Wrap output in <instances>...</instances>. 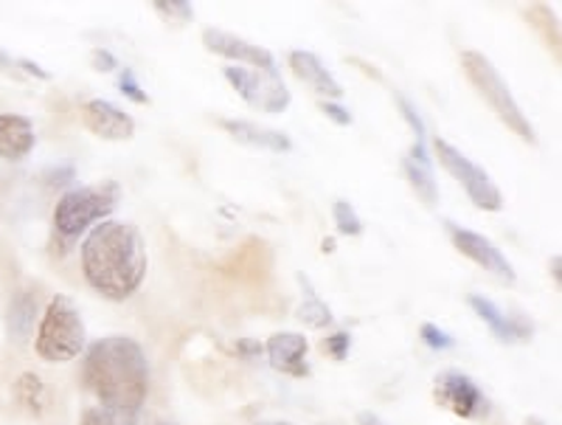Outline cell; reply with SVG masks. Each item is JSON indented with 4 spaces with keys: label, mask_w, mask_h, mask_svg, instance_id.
Segmentation results:
<instances>
[{
    "label": "cell",
    "mask_w": 562,
    "mask_h": 425,
    "mask_svg": "<svg viewBox=\"0 0 562 425\" xmlns=\"http://www.w3.org/2000/svg\"><path fill=\"white\" fill-rule=\"evenodd\" d=\"M82 122L104 142H130L135 136V119L104 99H90L82 104Z\"/></svg>",
    "instance_id": "cell-11"
},
{
    "label": "cell",
    "mask_w": 562,
    "mask_h": 425,
    "mask_svg": "<svg viewBox=\"0 0 562 425\" xmlns=\"http://www.w3.org/2000/svg\"><path fill=\"white\" fill-rule=\"evenodd\" d=\"M119 91H122L124 97L133 99V102H138V104H147V102H149L147 91H144V88H140L138 79H135V74H133V71H127V68H124L122 77H119Z\"/></svg>",
    "instance_id": "cell-25"
},
{
    "label": "cell",
    "mask_w": 562,
    "mask_h": 425,
    "mask_svg": "<svg viewBox=\"0 0 562 425\" xmlns=\"http://www.w3.org/2000/svg\"><path fill=\"white\" fill-rule=\"evenodd\" d=\"M119 203H122V187L115 181L70 189L57 200V209H54V239H59L63 248H70L82 234L104 223V217H110Z\"/></svg>",
    "instance_id": "cell-3"
},
{
    "label": "cell",
    "mask_w": 562,
    "mask_h": 425,
    "mask_svg": "<svg viewBox=\"0 0 562 425\" xmlns=\"http://www.w3.org/2000/svg\"><path fill=\"white\" fill-rule=\"evenodd\" d=\"M467 304L473 307L475 316H479L481 322L492 329V335L501 338V342L520 344L526 342V338H531V324L526 322V318H515L509 316V313H504V310L492 302V299L479 297V293H470V297H467Z\"/></svg>",
    "instance_id": "cell-13"
},
{
    "label": "cell",
    "mask_w": 562,
    "mask_h": 425,
    "mask_svg": "<svg viewBox=\"0 0 562 425\" xmlns=\"http://www.w3.org/2000/svg\"><path fill=\"white\" fill-rule=\"evenodd\" d=\"M115 57L110 52H104V48H99V52H93V68H97V71H102V74H108V71H115Z\"/></svg>",
    "instance_id": "cell-28"
},
{
    "label": "cell",
    "mask_w": 562,
    "mask_h": 425,
    "mask_svg": "<svg viewBox=\"0 0 562 425\" xmlns=\"http://www.w3.org/2000/svg\"><path fill=\"white\" fill-rule=\"evenodd\" d=\"M34 349L45 364H68L88 349V329L74 299L59 293L48 302L37 324Z\"/></svg>",
    "instance_id": "cell-4"
},
{
    "label": "cell",
    "mask_w": 562,
    "mask_h": 425,
    "mask_svg": "<svg viewBox=\"0 0 562 425\" xmlns=\"http://www.w3.org/2000/svg\"><path fill=\"white\" fill-rule=\"evenodd\" d=\"M358 425H385V423H383V420L378 417V414L360 412V414H358Z\"/></svg>",
    "instance_id": "cell-33"
},
{
    "label": "cell",
    "mask_w": 562,
    "mask_h": 425,
    "mask_svg": "<svg viewBox=\"0 0 562 425\" xmlns=\"http://www.w3.org/2000/svg\"><path fill=\"white\" fill-rule=\"evenodd\" d=\"M321 110H324L326 116L333 119L335 124H340V127H349L351 124V113L346 108H340L338 102H321Z\"/></svg>",
    "instance_id": "cell-27"
},
{
    "label": "cell",
    "mask_w": 562,
    "mask_h": 425,
    "mask_svg": "<svg viewBox=\"0 0 562 425\" xmlns=\"http://www.w3.org/2000/svg\"><path fill=\"white\" fill-rule=\"evenodd\" d=\"M394 99H396V108L403 110L405 122H408L411 130H414V133H416V144H419V147H425V122H422V119H419L416 108L405 97H394Z\"/></svg>",
    "instance_id": "cell-24"
},
{
    "label": "cell",
    "mask_w": 562,
    "mask_h": 425,
    "mask_svg": "<svg viewBox=\"0 0 562 425\" xmlns=\"http://www.w3.org/2000/svg\"><path fill=\"white\" fill-rule=\"evenodd\" d=\"M434 400L461 420H475L486 414V398L479 383L456 369H448L434 380Z\"/></svg>",
    "instance_id": "cell-8"
},
{
    "label": "cell",
    "mask_w": 562,
    "mask_h": 425,
    "mask_svg": "<svg viewBox=\"0 0 562 425\" xmlns=\"http://www.w3.org/2000/svg\"><path fill=\"white\" fill-rule=\"evenodd\" d=\"M434 153L441 167L448 169L456 181L464 187L467 198L473 200L475 206L484 209V212H501L504 209V194H501L498 183L492 181L490 172H484L479 164L470 161L461 149H456L445 138H434Z\"/></svg>",
    "instance_id": "cell-6"
},
{
    "label": "cell",
    "mask_w": 562,
    "mask_h": 425,
    "mask_svg": "<svg viewBox=\"0 0 562 425\" xmlns=\"http://www.w3.org/2000/svg\"><path fill=\"white\" fill-rule=\"evenodd\" d=\"M37 313H40V304H37V297H34V290H20V293H14V299L9 302V313H7L9 342H14L18 347H23V344L32 338Z\"/></svg>",
    "instance_id": "cell-18"
},
{
    "label": "cell",
    "mask_w": 562,
    "mask_h": 425,
    "mask_svg": "<svg viewBox=\"0 0 562 425\" xmlns=\"http://www.w3.org/2000/svg\"><path fill=\"white\" fill-rule=\"evenodd\" d=\"M82 378L115 425H138L149 392V364L135 338L108 335L90 344Z\"/></svg>",
    "instance_id": "cell-1"
},
{
    "label": "cell",
    "mask_w": 562,
    "mask_h": 425,
    "mask_svg": "<svg viewBox=\"0 0 562 425\" xmlns=\"http://www.w3.org/2000/svg\"><path fill=\"white\" fill-rule=\"evenodd\" d=\"M445 228H448V234H450V239H453L456 248H459L467 259H473L475 265H481L484 271H490L492 277L504 279V282H509V284L518 279V273H515L512 262L506 259V254L501 251L498 245L492 243V239H486L484 234L473 232V228L459 226V223H453V220H448V223H445Z\"/></svg>",
    "instance_id": "cell-9"
},
{
    "label": "cell",
    "mask_w": 562,
    "mask_h": 425,
    "mask_svg": "<svg viewBox=\"0 0 562 425\" xmlns=\"http://www.w3.org/2000/svg\"><path fill=\"white\" fill-rule=\"evenodd\" d=\"M461 65H464V74L467 79H470V85H473L475 91H479V97L490 104L492 113H495L515 136L524 138L526 144H537L535 127H531V122L526 119L518 99L512 97L509 85L501 79L498 68H495L481 52H464L461 54Z\"/></svg>",
    "instance_id": "cell-5"
},
{
    "label": "cell",
    "mask_w": 562,
    "mask_h": 425,
    "mask_svg": "<svg viewBox=\"0 0 562 425\" xmlns=\"http://www.w3.org/2000/svg\"><path fill=\"white\" fill-rule=\"evenodd\" d=\"M237 353L243 355V358H259V355L265 353V344L254 342V338H243V342H237Z\"/></svg>",
    "instance_id": "cell-30"
},
{
    "label": "cell",
    "mask_w": 562,
    "mask_h": 425,
    "mask_svg": "<svg viewBox=\"0 0 562 425\" xmlns=\"http://www.w3.org/2000/svg\"><path fill=\"white\" fill-rule=\"evenodd\" d=\"M526 425H543V423H540V420H529V423H526Z\"/></svg>",
    "instance_id": "cell-38"
},
{
    "label": "cell",
    "mask_w": 562,
    "mask_h": 425,
    "mask_svg": "<svg viewBox=\"0 0 562 425\" xmlns=\"http://www.w3.org/2000/svg\"><path fill=\"white\" fill-rule=\"evenodd\" d=\"M403 167H405V175H408L411 187H414V192L419 194L422 203H425V206H436V203H439V187H436L434 164H430L428 147L414 144V149L405 155Z\"/></svg>",
    "instance_id": "cell-17"
},
{
    "label": "cell",
    "mask_w": 562,
    "mask_h": 425,
    "mask_svg": "<svg viewBox=\"0 0 562 425\" xmlns=\"http://www.w3.org/2000/svg\"><path fill=\"white\" fill-rule=\"evenodd\" d=\"M37 144L34 124L18 113H3L0 116V158L7 161H23Z\"/></svg>",
    "instance_id": "cell-16"
},
{
    "label": "cell",
    "mask_w": 562,
    "mask_h": 425,
    "mask_svg": "<svg viewBox=\"0 0 562 425\" xmlns=\"http://www.w3.org/2000/svg\"><path fill=\"white\" fill-rule=\"evenodd\" d=\"M288 63L301 82L310 85L318 97H326L324 102H335V99L344 97V85L333 77V71L313 52H293Z\"/></svg>",
    "instance_id": "cell-14"
},
{
    "label": "cell",
    "mask_w": 562,
    "mask_h": 425,
    "mask_svg": "<svg viewBox=\"0 0 562 425\" xmlns=\"http://www.w3.org/2000/svg\"><path fill=\"white\" fill-rule=\"evenodd\" d=\"M335 239H324V251H333Z\"/></svg>",
    "instance_id": "cell-36"
},
{
    "label": "cell",
    "mask_w": 562,
    "mask_h": 425,
    "mask_svg": "<svg viewBox=\"0 0 562 425\" xmlns=\"http://www.w3.org/2000/svg\"><path fill=\"white\" fill-rule=\"evenodd\" d=\"M333 217L340 234H349V237H360V234H363V220L358 217V212H355L351 203H346V200H335Z\"/></svg>",
    "instance_id": "cell-21"
},
{
    "label": "cell",
    "mask_w": 562,
    "mask_h": 425,
    "mask_svg": "<svg viewBox=\"0 0 562 425\" xmlns=\"http://www.w3.org/2000/svg\"><path fill=\"white\" fill-rule=\"evenodd\" d=\"M225 79L250 108L265 110V113H284L290 108L288 85L281 82L279 71H259V68H245V65H228Z\"/></svg>",
    "instance_id": "cell-7"
},
{
    "label": "cell",
    "mask_w": 562,
    "mask_h": 425,
    "mask_svg": "<svg viewBox=\"0 0 562 425\" xmlns=\"http://www.w3.org/2000/svg\"><path fill=\"white\" fill-rule=\"evenodd\" d=\"M307 349L310 344L301 333H276L265 342L270 367L281 374H290V378H307L310 374Z\"/></svg>",
    "instance_id": "cell-12"
},
{
    "label": "cell",
    "mask_w": 562,
    "mask_h": 425,
    "mask_svg": "<svg viewBox=\"0 0 562 425\" xmlns=\"http://www.w3.org/2000/svg\"><path fill=\"white\" fill-rule=\"evenodd\" d=\"M299 284H301V290H304V299H301L299 310H295V318L304 324H310V327H329V324L335 322L333 310L321 302V297L315 293L313 282H310L304 273H299Z\"/></svg>",
    "instance_id": "cell-20"
},
{
    "label": "cell",
    "mask_w": 562,
    "mask_h": 425,
    "mask_svg": "<svg viewBox=\"0 0 562 425\" xmlns=\"http://www.w3.org/2000/svg\"><path fill=\"white\" fill-rule=\"evenodd\" d=\"M419 338L425 344H428L430 349H450L456 344L453 335L445 333V329H439V327H436V324H430V322L422 324V327H419Z\"/></svg>",
    "instance_id": "cell-23"
},
{
    "label": "cell",
    "mask_w": 562,
    "mask_h": 425,
    "mask_svg": "<svg viewBox=\"0 0 562 425\" xmlns=\"http://www.w3.org/2000/svg\"><path fill=\"white\" fill-rule=\"evenodd\" d=\"M153 7L155 12L164 14L167 20H178V23H189V20H194L192 3H186V0H155Z\"/></svg>",
    "instance_id": "cell-22"
},
{
    "label": "cell",
    "mask_w": 562,
    "mask_h": 425,
    "mask_svg": "<svg viewBox=\"0 0 562 425\" xmlns=\"http://www.w3.org/2000/svg\"><path fill=\"white\" fill-rule=\"evenodd\" d=\"M551 277H554V282H557V284L562 282V257H554V259H551Z\"/></svg>",
    "instance_id": "cell-34"
},
{
    "label": "cell",
    "mask_w": 562,
    "mask_h": 425,
    "mask_svg": "<svg viewBox=\"0 0 562 425\" xmlns=\"http://www.w3.org/2000/svg\"><path fill=\"white\" fill-rule=\"evenodd\" d=\"M220 127H223L231 138H237L239 144H245V147L268 149V153H290V149H293L290 136H284L279 130L259 127V124L254 122H243V119H220Z\"/></svg>",
    "instance_id": "cell-15"
},
{
    "label": "cell",
    "mask_w": 562,
    "mask_h": 425,
    "mask_svg": "<svg viewBox=\"0 0 562 425\" xmlns=\"http://www.w3.org/2000/svg\"><path fill=\"white\" fill-rule=\"evenodd\" d=\"M203 46L209 48L211 54L234 59L237 65H254V68H259V71H279V68H276L273 54H270L268 48L254 46V43H248V40L223 32V29H205Z\"/></svg>",
    "instance_id": "cell-10"
},
{
    "label": "cell",
    "mask_w": 562,
    "mask_h": 425,
    "mask_svg": "<svg viewBox=\"0 0 562 425\" xmlns=\"http://www.w3.org/2000/svg\"><path fill=\"white\" fill-rule=\"evenodd\" d=\"M14 400L32 417H43L45 406H48V389H45L43 378L37 372H23L14 380Z\"/></svg>",
    "instance_id": "cell-19"
},
{
    "label": "cell",
    "mask_w": 562,
    "mask_h": 425,
    "mask_svg": "<svg viewBox=\"0 0 562 425\" xmlns=\"http://www.w3.org/2000/svg\"><path fill=\"white\" fill-rule=\"evenodd\" d=\"M79 254L88 284L110 302L133 297L147 277V243L138 226L124 220H104L90 228Z\"/></svg>",
    "instance_id": "cell-2"
},
{
    "label": "cell",
    "mask_w": 562,
    "mask_h": 425,
    "mask_svg": "<svg viewBox=\"0 0 562 425\" xmlns=\"http://www.w3.org/2000/svg\"><path fill=\"white\" fill-rule=\"evenodd\" d=\"M18 65H20V68H23V71L32 74V77H37V79H52V74H45L43 68H40V65L29 63V59H18Z\"/></svg>",
    "instance_id": "cell-32"
},
{
    "label": "cell",
    "mask_w": 562,
    "mask_h": 425,
    "mask_svg": "<svg viewBox=\"0 0 562 425\" xmlns=\"http://www.w3.org/2000/svg\"><path fill=\"white\" fill-rule=\"evenodd\" d=\"M349 349H351L349 333H335L324 342V353L329 355V358H335V361H344L346 355H349Z\"/></svg>",
    "instance_id": "cell-26"
},
{
    "label": "cell",
    "mask_w": 562,
    "mask_h": 425,
    "mask_svg": "<svg viewBox=\"0 0 562 425\" xmlns=\"http://www.w3.org/2000/svg\"><path fill=\"white\" fill-rule=\"evenodd\" d=\"M153 425H175V423H167V420H155Z\"/></svg>",
    "instance_id": "cell-37"
},
{
    "label": "cell",
    "mask_w": 562,
    "mask_h": 425,
    "mask_svg": "<svg viewBox=\"0 0 562 425\" xmlns=\"http://www.w3.org/2000/svg\"><path fill=\"white\" fill-rule=\"evenodd\" d=\"M256 425H293V423H284V420H262V423Z\"/></svg>",
    "instance_id": "cell-35"
},
{
    "label": "cell",
    "mask_w": 562,
    "mask_h": 425,
    "mask_svg": "<svg viewBox=\"0 0 562 425\" xmlns=\"http://www.w3.org/2000/svg\"><path fill=\"white\" fill-rule=\"evenodd\" d=\"M52 187H70L74 181V167H63V169H52V172L45 175Z\"/></svg>",
    "instance_id": "cell-29"
},
{
    "label": "cell",
    "mask_w": 562,
    "mask_h": 425,
    "mask_svg": "<svg viewBox=\"0 0 562 425\" xmlns=\"http://www.w3.org/2000/svg\"><path fill=\"white\" fill-rule=\"evenodd\" d=\"M79 425H115V423L102 412V409H88V412L82 414V420H79Z\"/></svg>",
    "instance_id": "cell-31"
}]
</instances>
